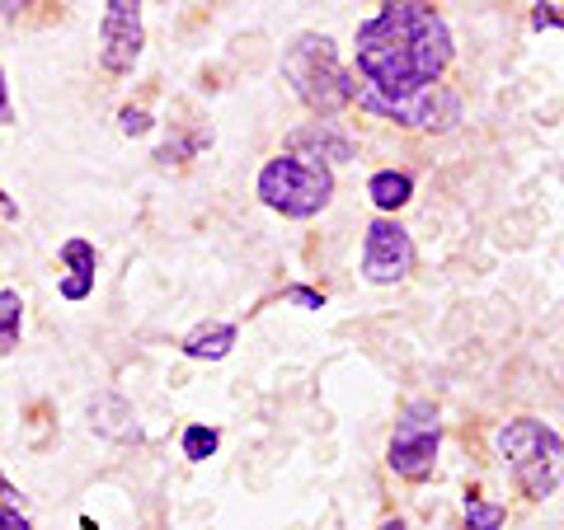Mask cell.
Listing matches in <instances>:
<instances>
[{
    "label": "cell",
    "mask_w": 564,
    "mask_h": 530,
    "mask_svg": "<svg viewBox=\"0 0 564 530\" xmlns=\"http://www.w3.org/2000/svg\"><path fill=\"white\" fill-rule=\"evenodd\" d=\"M414 273V240L395 217H377L362 235V277L377 287H395Z\"/></svg>",
    "instance_id": "cell-7"
},
{
    "label": "cell",
    "mask_w": 564,
    "mask_h": 530,
    "mask_svg": "<svg viewBox=\"0 0 564 530\" xmlns=\"http://www.w3.org/2000/svg\"><path fill=\"white\" fill-rule=\"evenodd\" d=\"M352 136L339 128V122H306L288 136V155H302V161L329 165V161H352Z\"/></svg>",
    "instance_id": "cell-9"
},
{
    "label": "cell",
    "mask_w": 564,
    "mask_h": 530,
    "mask_svg": "<svg viewBox=\"0 0 564 530\" xmlns=\"http://www.w3.org/2000/svg\"><path fill=\"white\" fill-rule=\"evenodd\" d=\"M367 198L377 202V211H400L414 198V179L404 169H381V174H372V184H367Z\"/></svg>",
    "instance_id": "cell-12"
},
{
    "label": "cell",
    "mask_w": 564,
    "mask_h": 530,
    "mask_svg": "<svg viewBox=\"0 0 564 530\" xmlns=\"http://www.w3.org/2000/svg\"><path fill=\"white\" fill-rule=\"evenodd\" d=\"M217 446H221V437H217V428H188L184 432V455L188 461H207V455H217Z\"/></svg>",
    "instance_id": "cell-17"
},
{
    "label": "cell",
    "mask_w": 564,
    "mask_h": 530,
    "mask_svg": "<svg viewBox=\"0 0 564 530\" xmlns=\"http://www.w3.org/2000/svg\"><path fill=\"white\" fill-rule=\"evenodd\" d=\"M141 43H147V29H141V5L128 0H109L104 5V24H99V66L113 70V76H128L141 57Z\"/></svg>",
    "instance_id": "cell-8"
},
{
    "label": "cell",
    "mask_w": 564,
    "mask_h": 530,
    "mask_svg": "<svg viewBox=\"0 0 564 530\" xmlns=\"http://www.w3.org/2000/svg\"><path fill=\"white\" fill-rule=\"evenodd\" d=\"M358 103L362 113H377L386 122H400V128H423V132H452L456 122H462V99L443 85H433V90H423L414 99H400V103H386L381 95H372L367 85H358Z\"/></svg>",
    "instance_id": "cell-6"
},
{
    "label": "cell",
    "mask_w": 564,
    "mask_h": 530,
    "mask_svg": "<svg viewBox=\"0 0 564 530\" xmlns=\"http://www.w3.org/2000/svg\"><path fill=\"white\" fill-rule=\"evenodd\" d=\"M90 422H95V432L104 437H118V441H137V422H132V409L122 399H95L90 404Z\"/></svg>",
    "instance_id": "cell-13"
},
{
    "label": "cell",
    "mask_w": 564,
    "mask_h": 530,
    "mask_svg": "<svg viewBox=\"0 0 564 530\" xmlns=\"http://www.w3.org/2000/svg\"><path fill=\"white\" fill-rule=\"evenodd\" d=\"M20 498H24V493L14 488L6 474H0V530H33V526L20 517Z\"/></svg>",
    "instance_id": "cell-16"
},
{
    "label": "cell",
    "mask_w": 564,
    "mask_h": 530,
    "mask_svg": "<svg viewBox=\"0 0 564 530\" xmlns=\"http://www.w3.org/2000/svg\"><path fill=\"white\" fill-rule=\"evenodd\" d=\"M231 347H236V324H221V320H207L184 339V352L193 362H221Z\"/></svg>",
    "instance_id": "cell-11"
},
{
    "label": "cell",
    "mask_w": 564,
    "mask_h": 530,
    "mask_svg": "<svg viewBox=\"0 0 564 530\" xmlns=\"http://www.w3.org/2000/svg\"><path fill=\"white\" fill-rule=\"evenodd\" d=\"M62 263L70 268V277H62V296L66 300H85L95 291V268H99V254L90 240H66L62 244Z\"/></svg>",
    "instance_id": "cell-10"
},
{
    "label": "cell",
    "mask_w": 564,
    "mask_h": 530,
    "mask_svg": "<svg viewBox=\"0 0 564 530\" xmlns=\"http://www.w3.org/2000/svg\"><path fill=\"white\" fill-rule=\"evenodd\" d=\"M118 128L128 132V136H141V132H151V113H141V109H122V113H118Z\"/></svg>",
    "instance_id": "cell-18"
},
{
    "label": "cell",
    "mask_w": 564,
    "mask_h": 530,
    "mask_svg": "<svg viewBox=\"0 0 564 530\" xmlns=\"http://www.w3.org/2000/svg\"><path fill=\"white\" fill-rule=\"evenodd\" d=\"M282 76H288L296 99L325 122L358 99V76L339 62V47L325 33H296L282 52Z\"/></svg>",
    "instance_id": "cell-2"
},
{
    "label": "cell",
    "mask_w": 564,
    "mask_h": 530,
    "mask_svg": "<svg viewBox=\"0 0 564 530\" xmlns=\"http://www.w3.org/2000/svg\"><path fill=\"white\" fill-rule=\"evenodd\" d=\"M437 446H443V422H437V409L429 399L404 404V413L395 422L391 451H386V465H391L400 479L423 484L437 465Z\"/></svg>",
    "instance_id": "cell-5"
},
{
    "label": "cell",
    "mask_w": 564,
    "mask_h": 530,
    "mask_svg": "<svg viewBox=\"0 0 564 530\" xmlns=\"http://www.w3.org/2000/svg\"><path fill=\"white\" fill-rule=\"evenodd\" d=\"M377 530H404V521H400V517H386Z\"/></svg>",
    "instance_id": "cell-22"
},
{
    "label": "cell",
    "mask_w": 564,
    "mask_h": 530,
    "mask_svg": "<svg viewBox=\"0 0 564 530\" xmlns=\"http://www.w3.org/2000/svg\"><path fill=\"white\" fill-rule=\"evenodd\" d=\"M494 446H499L508 474H513V484L522 498H551L564 479V437L551 428V422L541 418H513L503 422L499 437H494Z\"/></svg>",
    "instance_id": "cell-3"
},
{
    "label": "cell",
    "mask_w": 564,
    "mask_h": 530,
    "mask_svg": "<svg viewBox=\"0 0 564 530\" xmlns=\"http://www.w3.org/2000/svg\"><path fill=\"white\" fill-rule=\"evenodd\" d=\"M508 511L499 503H485V498H466V530H503Z\"/></svg>",
    "instance_id": "cell-15"
},
{
    "label": "cell",
    "mask_w": 564,
    "mask_h": 530,
    "mask_svg": "<svg viewBox=\"0 0 564 530\" xmlns=\"http://www.w3.org/2000/svg\"><path fill=\"white\" fill-rule=\"evenodd\" d=\"M0 217H20V202L6 198V188H0Z\"/></svg>",
    "instance_id": "cell-21"
},
{
    "label": "cell",
    "mask_w": 564,
    "mask_h": 530,
    "mask_svg": "<svg viewBox=\"0 0 564 530\" xmlns=\"http://www.w3.org/2000/svg\"><path fill=\"white\" fill-rule=\"evenodd\" d=\"M14 118V109H10V90H6V70H0V128Z\"/></svg>",
    "instance_id": "cell-20"
},
{
    "label": "cell",
    "mask_w": 564,
    "mask_h": 530,
    "mask_svg": "<svg viewBox=\"0 0 564 530\" xmlns=\"http://www.w3.org/2000/svg\"><path fill=\"white\" fill-rule=\"evenodd\" d=\"M20 324H24V300L20 291H0V357L20 343Z\"/></svg>",
    "instance_id": "cell-14"
},
{
    "label": "cell",
    "mask_w": 564,
    "mask_h": 530,
    "mask_svg": "<svg viewBox=\"0 0 564 530\" xmlns=\"http://www.w3.org/2000/svg\"><path fill=\"white\" fill-rule=\"evenodd\" d=\"M259 198H263V207H273L292 221L321 217L334 198V169L302 161V155H273V161L259 169Z\"/></svg>",
    "instance_id": "cell-4"
},
{
    "label": "cell",
    "mask_w": 564,
    "mask_h": 530,
    "mask_svg": "<svg viewBox=\"0 0 564 530\" xmlns=\"http://www.w3.org/2000/svg\"><path fill=\"white\" fill-rule=\"evenodd\" d=\"M282 300H292V306H306V310H321L325 306V296L311 291V287H288V291H282Z\"/></svg>",
    "instance_id": "cell-19"
},
{
    "label": "cell",
    "mask_w": 564,
    "mask_h": 530,
    "mask_svg": "<svg viewBox=\"0 0 564 530\" xmlns=\"http://www.w3.org/2000/svg\"><path fill=\"white\" fill-rule=\"evenodd\" d=\"M452 66V29L433 5L395 0L358 24V76L386 103L433 90Z\"/></svg>",
    "instance_id": "cell-1"
}]
</instances>
